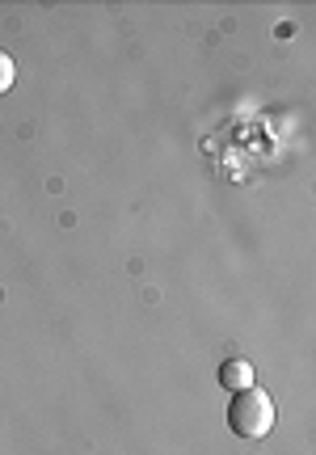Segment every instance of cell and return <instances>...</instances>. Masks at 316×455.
I'll return each instance as SVG.
<instances>
[{
    "mask_svg": "<svg viewBox=\"0 0 316 455\" xmlns=\"http://www.w3.org/2000/svg\"><path fill=\"white\" fill-rule=\"evenodd\" d=\"M228 426H233L236 439H266L274 430V401L266 388H249L233 392V405H228Z\"/></svg>",
    "mask_w": 316,
    "mask_h": 455,
    "instance_id": "6da1fadb",
    "label": "cell"
},
{
    "mask_svg": "<svg viewBox=\"0 0 316 455\" xmlns=\"http://www.w3.org/2000/svg\"><path fill=\"white\" fill-rule=\"evenodd\" d=\"M216 375H219V388H228V392H241V388H249L253 384L249 358H224Z\"/></svg>",
    "mask_w": 316,
    "mask_h": 455,
    "instance_id": "7a4b0ae2",
    "label": "cell"
},
{
    "mask_svg": "<svg viewBox=\"0 0 316 455\" xmlns=\"http://www.w3.org/2000/svg\"><path fill=\"white\" fill-rule=\"evenodd\" d=\"M13 84H17V64L9 51H0V93H9Z\"/></svg>",
    "mask_w": 316,
    "mask_h": 455,
    "instance_id": "3957f363",
    "label": "cell"
}]
</instances>
